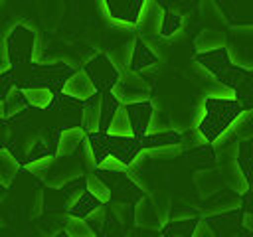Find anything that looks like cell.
Instances as JSON below:
<instances>
[{
	"mask_svg": "<svg viewBox=\"0 0 253 237\" xmlns=\"http://www.w3.org/2000/svg\"><path fill=\"white\" fill-rule=\"evenodd\" d=\"M75 73V69L67 63H28L22 67H12L14 83L18 89H32V87H45L55 95L63 91L67 79Z\"/></svg>",
	"mask_w": 253,
	"mask_h": 237,
	"instance_id": "cell-1",
	"label": "cell"
},
{
	"mask_svg": "<svg viewBox=\"0 0 253 237\" xmlns=\"http://www.w3.org/2000/svg\"><path fill=\"white\" fill-rule=\"evenodd\" d=\"M204 109L206 111L198 122V132L202 134L206 144H213L245 113L233 97H208Z\"/></svg>",
	"mask_w": 253,
	"mask_h": 237,
	"instance_id": "cell-2",
	"label": "cell"
},
{
	"mask_svg": "<svg viewBox=\"0 0 253 237\" xmlns=\"http://www.w3.org/2000/svg\"><path fill=\"white\" fill-rule=\"evenodd\" d=\"M40 36L26 24H16L6 34V59L10 67H22L38 61Z\"/></svg>",
	"mask_w": 253,
	"mask_h": 237,
	"instance_id": "cell-3",
	"label": "cell"
},
{
	"mask_svg": "<svg viewBox=\"0 0 253 237\" xmlns=\"http://www.w3.org/2000/svg\"><path fill=\"white\" fill-rule=\"evenodd\" d=\"M196 63H200L206 71H210V75L215 77V81L219 85H223L225 89H229L231 93L235 91V87L239 85V81L245 77V69L237 67L227 53V47H219L213 51H206V53H196Z\"/></svg>",
	"mask_w": 253,
	"mask_h": 237,
	"instance_id": "cell-4",
	"label": "cell"
},
{
	"mask_svg": "<svg viewBox=\"0 0 253 237\" xmlns=\"http://www.w3.org/2000/svg\"><path fill=\"white\" fill-rule=\"evenodd\" d=\"M83 109L85 103L77 101L73 97H67L65 93H57L51 107L45 111L47 117L51 118V126L63 130L71 128H81L83 126Z\"/></svg>",
	"mask_w": 253,
	"mask_h": 237,
	"instance_id": "cell-5",
	"label": "cell"
},
{
	"mask_svg": "<svg viewBox=\"0 0 253 237\" xmlns=\"http://www.w3.org/2000/svg\"><path fill=\"white\" fill-rule=\"evenodd\" d=\"M83 71L91 79L97 93H111L115 89V85L119 83V79H121V71L113 65V61L107 57V53L93 55L83 65Z\"/></svg>",
	"mask_w": 253,
	"mask_h": 237,
	"instance_id": "cell-6",
	"label": "cell"
},
{
	"mask_svg": "<svg viewBox=\"0 0 253 237\" xmlns=\"http://www.w3.org/2000/svg\"><path fill=\"white\" fill-rule=\"evenodd\" d=\"M111 93L121 101V105H134V103L150 101V87L138 73L130 69L121 73V79Z\"/></svg>",
	"mask_w": 253,
	"mask_h": 237,
	"instance_id": "cell-7",
	"label": "cell"
},
{
	"mask_svg": "<svg viewBox=\"0 0 253 237\" xmlns=\"http://www.w3.org/2000/svg\"><path fill=\"white\" fill-rule=\"evenodd\" d=\"M144 2L146 0H107L101 6L105 8L107 16L115 24H119L126 30H132V28H136V24L140 20Z\"/></svg>",
	"mask_w": 253,
	"mask_h": 237,
	"instance_id": "cell-8",
	"label": "cell"
},
{
	"mask_svg": "<svg viewBox=\"0 0 253 237\" xmlns=\"http://www.w3.org/2000/svg\"><path fill=\"white\" fill-rule=\"evenodd\" d=\"M87 170L83 168L79 158H63V156H55V162L51 166V172L45 178V186L47 188H55L61 190L67 184H71L77 178L87 176Z\"/></svg>",
	"mask_w": 253,
	"mask_h": 237,
	"instance_id": "cell-9",
	"label": "cell"
},
{
	"mask_svg": "<svg viewBox=\"0 0 253 237\" xmlns=\"http://www.w3.org/2000/svg\"><path fill=\"white\" fill-rule=\"evenodd\" d=\"M162 16H164V10L160 8V2H144L140 20L136 24V32H138V38L146 45H148V41H152L160 36Z\"/></svg>",
	"mask_w": 253,
	"mask_h": 237,
	"instance_id": "cell-10",
	"label": "cell"
},
{
	"mask_svg": "<svg viewBox=\"0 0 253 237\" xmlns=\"http://www.w3.org/2000/svg\"><path fill=\"white\" fill-rule=\"evenodd\" d=\"M134 223L146 231H160L162 227L168 223L166 217L160 213L158 205H154V201H150L146 196H142L136 203H134Z\"/></svg>",
	"mask_w": 253,
	"mask_h": 237,
	"instance_id": "cell-11",
	"label": "cell"
},
{
	"mask_svg": "<svg viewBox=\"0 0 253 237\" xmlns=\"http://www.w3.org/2000/svg\"><path fill=\"white\" fill-rule=\"evenodd\" d=\"M130 126H132V136L136 140H142L152 124L154 118V105L152 101H144V103H134V105H125Z\"/></svg>",
	"mask_w": 253,
	"mask_h": 237,
	"instance_id": "cell-12",
	"label": "cell"
},
{
	"mask_svg": "<svg viewBox=\"0 0 253 237\" xmlns=\"http://www.w3.org/2000/svg\"><path fill=\"white\" fill-rule=\"evenodd\" d=\"M140 152H142L140 140H136L134 136H111L109 134V154L121 160L126 168L138 158Z\"/></svg>",
	"mask_w": 253,
	"mask_h": 237,
	"instance_id": "cell-13",
	"label": "cell"
},
{
	"mask_svg": "<svg viewBox=\"0 0 253 237\" xmlns=\"http://www.w3.org/2000/svg\"><path fill=\"white\" fill-rule=\"evenodd\" d=\"M61 93H65L67 97H73V99L85 103V101H89L93 95H97V89L93 87L91 79L87 77V73H85L83 69H75V73L67 79V83H65V87H63Z\"/></svg>",
	"mask_w": 253,
	"mask_h": 237,
	"instance_id": "cell-14",
	"label": "cell"
},
{
	"mask_svg": "<svg viewBox=\"0 0 253 237\" xmlns=\"http://www.w3.org/2000/svg\"><path fill=\"white\" fill-rule=\"evenodd\" d=\"M243 219V211L235 209V211H227V213H219L215 217H208L204 219L208 223V227L217 235V237H227L231 235L235 229H239V223Z\"/></svg>",
	"mask_w": 253,
	"mask_h": 237,
	"instance_id": "cell-15",
	"label": "cell"
},
{
	"mask_svg": "<svg viewBox=\"0 0 253 237\" xmlns=\"http://www.w3.org/2000/svg\"><path fill=\"white\" fill-rule=\"evenodd\" d=\"M85 130L83 128H71V130H63L59 136V146H57V156L63 158H77V154L81 152L83 144H85Z\"/></svg>",
	"mask_w": 253,
	"mask_h": 237,
	"instance_id": "cell-16",
	"label": "cell"
},
{
	"mask_svg": "<svg viewBox=\"0 0 253 237\" xmlns=\"http://www.w3.org/2000/svg\"><path fill=\"white\" fill-rule=\"evenodd\" d=\"M182 132L180 130H160V132H150L140 140L142 150H156V148H166V146H178L182 144Z\"/></svg>",
	"mask_w": 253,
	"mask_h": 237,
	"instance_id": "cell-17",
	"label": "cell"
},
{
	"mask_svg": "<svg viewBox=\"0 0 253 237\" xmlns=\"http://www.w3.org/2000/svg\"><path fill=\"white\" fill-rule=\"evenodd\" d=\"M156 61H158V55L140 40V38H136L134 40V47H132V57H130V71H134V73H140V71H144V69H150L152 65H156Z\"/></svg>",
	"mask_w": 253,
	"mask_h": 237,
	"instance_id": "cell-18",
	"label": "cell"
},
{
	"mask_svg": "<svg viewBox=\"0 0 253 237\" xmlns=\"http://www.w3.org/2000/svg\"><path fill=\"white\" fill-rule=\"evenodd\" d=\"M233 26H253V2H219Z\"/></svg>",
	"mask_w": 253,
	"mask_h": 237,
	"instance_id": "cell-19",
	"label": "cell"
},
{
	"mask_svg": "<svg viewBox=\"0 0 253 237\" xmlns=\"http://www.w3.org/2000/svg\"><path fill=\"white\" fill-rule=\"evenodd\" d=\"M134 40H136V38H126V40H123L119 45H111V49L107 51V57L113 61V65H115L121 73L130 67V57H132Z\"/></svg>",
	"mask_w": 253,
	"mask_h": 237,
	"instance_id": "cell-20",
	"label": "cell"
},
{
	"mask_svg": "<svg viewBox=\"0 0 253 237\" xmlns=\"http://www.w3.org/2000/svg\"><path fill=\"white\" fill-rule=\"evenodd\" d=\"M99 120H101V93L93 95L89 101H85L83 109V130L85 134L99 132Z\"/></svg>",
	"mask_w": 253,
	"mask_h": 237,
	"instance_id": "cell-21",
	"label": "cell"
},
{
	"mask_svg": "<svg viewBox=\"0 0 253 237\" xmlns=\"http://www.w3.org/2000/svg\"><path fill=\"white\" fill-rule=\"evenodd\" d=\"M200 223V217H188V219H170L162 227V237H192L196 227Z\"/></svg>",
	"mask_w": 253,
	"mask_h": 237,
	"instance_id": "cell-22",
	"label": "cell"
},
{
	"mask_svg": "<svg viewBox=\"0 0 253 237\" xmlns=\"http://www.w3.org/2000/svg\"><path fill=\"white\" fill-rule=\"evenodd\" d=\"M121 101L113 95V93H101V120H99V132H105L109 130L117 111L121 109Z\"/></svg>",
	"mask_w": 253,
	"mask_h": 237,
	"instance_id": "cell-23",
	"label": "cell"
},
{
	"mask_svg": "<svg viewBox=\"0 0 253 237\" xmlns=\"http://www.w3.org/2000/svg\"><path fill=\"white\" fill-rule=\"evenodd\" d=\"M24 97H26L30 109L47 111L55 99V93L45 87H32V89H24Z\"/></svg>",
	"mask_w": 253,
	"mask_h": 237,
	"instance_id": "cell-24",
	"label": "cell"
},
{
	"mask_svg": "<svg viewBox=\"0 0 253 237\" xmlns=\"http://www.w3.org/2000/svg\"><path fill=\"white\" fill-rule=\"evenodd\" d=\"M196 51L198 53H206V51H213L219 47H225V36L219 30H204L200 32V36L194 40Z\"/></svg>",
	"mask_w": 253,
	"mask_h": 237,
	"instance_id": "cell-25",
	"label": "cell"
},
{
	"mask_svg": "<svg viewBox=\"0 0 253 237\" xmlns=\"http://www.w3.org/2000/svg\"><path fill=\"white\" fill-rule=\"evenodd\" d=\"M237 166L251 188L253 186V146L249 140H239L237 144Z\"/></svg>",
	"mask_w": 253,
	"mask_h": 237,
	"instance_id": "cell-26",
	"label": "cell"
},
{
	"mask_svg": "<svg viewBox=\"0 0 253 237\" xmlns=\"http://www.w3.org/2000/svg\"><path fill=\"white\" fill-rule=\"evenodd\" d=\"M20 168H22V164L10 154L8 148L6 150H0V184L4 188H8L14 182V178L20 172Z\"/></svg>",
	"mask_w": 253,
	"mask_h": 237,
	"instance_id": "cell-27",
	"label": "cell"
},
{
	"mask_svg": "<svg viewBox=\"0 0 253 237\" xmlns=\"http://www.w3.org/2000/svg\"><path fill=\"white\" fill-rule=\"evenodd\" d=\"M233 99L243 107V111H253V71H247L245 77L233 91Z\"/></svg>",
	"mask_w": 253,
	"mask_h": 237,
	"instance_id": "cell-28",
	"label": "cell"
},
{
	"mask_svg": "<svg viewBox=\"0 0 253 237\" xmlns=\"http://www.w3.org/2000/svg\"><path fill=\"white\" fill-rule=\"evenodd\" d=\"M87 142H89V148L93 152V158H95L97 166L105 158L111 156L109 154V134H105V132H91V134H87Z\"/></svg>",
	"mask_w": 253,
	"mask_h": 237,
	"instance_id": "cell-29",
	"label": "cell"
},
{
	"mask_svg": "<svg viewBox=\"0 0 253 237\" xmlns=\"http://www.w3.org/2000/svg\"><path fill=\"white\" fill-rule=\"evenodd\" d=\"M101 205H105V203H101L93 194H89V192H85L81 198H79V201L67 211L71 217H79V219H85L87 215H91L95 209H99Z\"/></svg>",
	"mask_w": 253,
	"mask_h": 237,
	"instance_id": "cell-30",
	"label": "cell"
},
{
	"mask_svg": "<svg viewBox=\"0 0 253 237\" xmlns=\"http://www.w3.org/2000/svg\"><path fill=\"white\" fill-rule=\"evenodd\" d=\"M4 107H6V118H12V117L24 113L26 109H30V107H28V101H26V97H24V91L18 89V87L10 91V95H8L6 101H4Z\"/></svg>",
	"mask_w": 253,
	"mask_h": 237,
	"instance_id": "cell-31",
	"label": "cell"
},
{
	"mask_svg": "<svg viewBox=\"0 0 253 237\" xmlns=\"http://www.w3.org/2000/svg\"><path fill=\"white\" fill-rule=\"evenodd\" d=\"M107 134H111V136H132V126H130V120H128L125 105L117 111V115H115V118H113V122L109 126Z\"/></svg>",
	"mask_w": 253,
	"mask_h": 237,
	"instance_id": "cell-32",
	"label": "cell"
},
{
	"mask_svg": "<svg viewBox=\"0 0 253 237\" xmlns=\"http://www.w3.org/2000/svg\"><path fill=\"white\" fill-rule=\"evenodd\" d=\"M87 192L89 194H93L101 203H111V199H113V196H111V190L107 188V184L95 174V172H91V174H87Z\"/></svg>",
	"mask_w": 253,
	"mask_h": 237,
	"instance_id": "cell-33",
	"label": "cell"
},
{
	"mask_svg": "<svg viewBox=\"0 0 253 237\" xmlns=\"http://www.w3.org/2000/svg\"><path fill=\"white\" fill-rule=\"evenodd\" d=\"M184 20L182 16L176 12V10H164V16H162V28H160V36L162 38H172L180 28H182Z\"/></svg>",
	"mask_w": 253,
	"mask_h": 237,
	"instance_id": "cell-34",
	"label": "cell"
},
{
	"mask_svg": "<svg viewBox=\"0 0 253 237\" xmlns=\"http://www.w3.org/2000/svg\"><path fill=\"white\" fill-rule=\"evenodd\" d=\"M63 231H65L69 237H97V235L91 231V227L85 223V219H79V217H71V215L67 217Z\"/></svg>",
	"mask_w": 253,
	"mask_h": 237,
	"instance_id": "cell-35",
	"label": "cell"
},
{
	"mask_svg": "<svg viewBox=\"0 0 253 237\" xmlns=\"http://www.w3.org/2000/svg\"><path fill=\"white\" fill-rule=\"evenodd\" d=\"M107 217H109V207H107V205H101L99 209H95L91 215L85 217V223H87V225L91 227V231L99 237V235L103 233L105 225H107Z\"/></svg>",
	"mask_w": 253,
	"mask_h": 237,
	"instance_id": "cell-36",
	"label": "cell"
},
{
	"mask_svg": "<svg viewBox=\"0 0 253 237\" xmlns=\"http://www.w3.org/2000/svg\"><path fill=\"white\" fill-rule=\"evenodd\" d=\"M55 162V156H49V158H42V160H36V162H30L28 166H24L32 176H36L38 180H43L47 178V174L51 172V166Z\"/></svg>",
	"mask_w": 253,
	"mask_h": 237,
	"instance_id": "cell-37",
	"label": "cell"
},
{
	"mask_svg": "<svg viewBox=\"0 0 253 237\" xmlns=\"http://www.w3.org/2000/svg\"><path fill=\"white\" fill-rule=\"evenodd\" d=\"M16 89L14 83V75H12V67L0 71V101H6V97L10 95V91Z\"/></svg>",
	"mask_w": 253,
	"mask_h": 237,
	"instance_id": "cell-38",
	"label": "cell"
},
{
	"mask_svg": "<svg viewBox=\"0 0 253 237\" xmlns=\"http://www.w3.org/2000/svg\"><path fill=\"white\" fill-rule=\"evenodd\" d=\"M97 168H99V170H105V172H125V170H126V166H125L121 160L113 158V156L105 158Z\"/></svg>",
	"mask_w": 253,
	"mask_h": 237,
	"instance_id": "cell-39",
	"label": "cell"
},
{
	"mask_svg": "<svg viewBox=\"0 0 253 237\" xmlns=\"http://www.w3.org/2000/svg\"><path fill=\"white\" fill-rule=\"evenodd\" d=\"M12 140V128L6 120H0V150H6Z\"/></svg>",
	"mask_w": 253,
	"mask_h": 237,
	"instance_id": "cell-40",
	"label": "cell"
},
{
	"mask_svg": "<svg viewBox=\"0 0 253 237\" xmlns=\"http://www.w3.org/2000/svg\"><path fill=\"white\" fill-rule=\"evenodd\" d=\"M192 237H217V235H215V233H213V231L208 227V223H206V221H200Z\"/></svg>",
	"mask_w": 253,
	"mask_h": 237,
	"instance_id": "cell-41",
	"label": "cell"
},
{
	"mask_svg": "<svg viewBox=\"0 0 253 237\" xmlns=\"http://www.w3.org/2000/svg\"><path fill=\"white\" fill-rule=\"evenodd\" d=\"M241 199H243V209H245V213H253V192L249 190L247 194L241 196Z\"/></svg>",
	"mask_w": 253,
	"mask_h": 237,
	"instance_id": "cell-42",
	"label": "cell"
},
{
	"mask_svg": "<svg viewBox=\"0 0 253 237\" xmlns=\"http://www.w3.org/2000/svg\"><path fill=\"white\" fill-rule=\"evenodd\" d=\"M0 59H6V36L0 34ZM8 63V59H6Z\"/></svg>",
	"mask_w": 253,
	"mask_h": 237,
	"instance_id": "cell-43",
	"label": "cell"
},
{
	"mask_svg": "<svg viewBox=\"0 0 253 237\" xmlns=\"http://www.w3.org/2000/svg\"><path fill=\"white\" fill-rule=\"evenodd\" d=\"M239 237H253V233L247 227H239Z\"/></svg>",
	"mask_w": 253,
	"mask_h": 237,
	"instance_id": "cell-44",
	"label": "cell"
},
{
	"mask_svg": "<svg viewBox=\"0 0 253 237\" xmlns=\"http://www.w3.org/2000/svg\"><path fill=\"white\" fill-rule=\"evenodd\" d=\"M0 120H6V107H4V101H0Z\"/></svg>",
	"mask_w": 253,
	"mask_h": 237,
	"instance_id": "cell-45",
	"label": "cell"
},
{
	"mask_svg": "<svg viewBox=\"0 0 253 237\" xmlns=\"http://www.w3.org/2000/svg\"><path fill=\"white\" fill-rule=\"evenodd\" d=\"M51 237H69V235H67V233L61 229V231H57V233H55V235H51Z\"/></svg>",
	"mask_w": 253,
	"mask_h": 237,
	"instance_id": "cell-46",
	"label": "cell"
},
{
	"mask_svg": "<svg viewBox=\"0 0 253 237\" xmlns=\"http://www.w3.org/2000/svg\"><path fill=\"white\" fill-rule=\"evenodd\" d=\"M4 192H6V188H4V186H2V184H0V198H2V196H4Z\"/></svg>",
	"mask_w": 253,
	"mask_h": 237,
	"instance_id": "cell-47",
	"label": "cell"
},
{
	"mask_svg": "<svg viewBox=\"0 0 253 237\" xmlns=\"http://www.w3.org/2000/svg\"><path fill=\"white\" fill-rule=\"evenodd\" d=\"M249 142H251V146H253V138H251V140H249Z\"/></svg>",
	"mask_w": 253,
	"mask_h": 237,
	"instance_id": "cell-48",
	"label": "cell"
},
{
	"mask_svg": "<svg viewBox=\"0 0 253 237\" xmlns=\"http://www.w3.org/2000/svg\"><path fill=\"white\" fill-rule=\"evenodd\" d=\"M0 225H2V217H0Z\"/></svg>",
	"mask_w": 253,
	"mask_h": 237,
	"instance_id": "cell-49",
	"label": "cell"
}]
</instances>
